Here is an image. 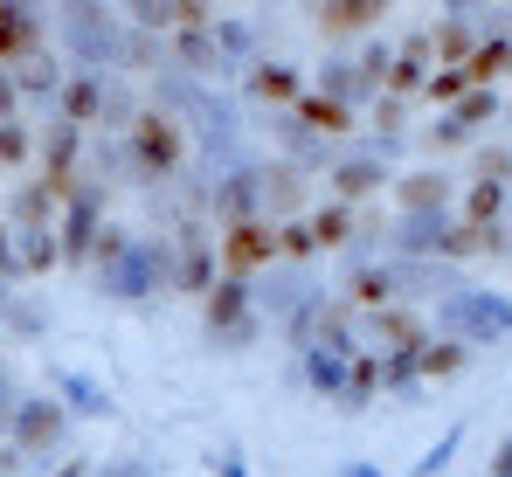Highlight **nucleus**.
I'll return each mask as SVG.
<instances>
[{
    "label": "nucleus",
    "mask_w": 512,
    "mask_h": 477,
    "mask_svg": "<svg viewBox=\"0 0 512 477\" xmlns=\"http://www.w3.org/2000/svg\"><path fill=\"white\" fill-rule=\"evenodd\" d=\"M506 477H512V471H506Z\"/></svg>",
    "instance_id": "f257e3e1"
}]
</instances>
